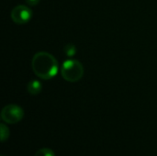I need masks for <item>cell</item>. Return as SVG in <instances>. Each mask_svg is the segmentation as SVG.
I'll return each mask as SVG.
<instances>
[{
	"mask_svg": "<svg viewBox=\"0 0 157 156\" xmlns=\"http://www.w3.org/2000/svg\"><path fill=\"white\" fill-rule=\"evenodd\" d=\"M31 67L34 74L39 78L50 80L57 74L59 64L57 60L51 53L39 51L32 58Z\"/></svg>",
	"mask_w": 157,
	"mask_h": 156,
	"instance_id": "1",
	"label": "cell"
},
{
	"mask_svg": "<svg viewBox=\"0 0 157 156\" xmlns=\"http://www.w3.org/2000/svg\"><path fill=\"white\" fill-rule=\"evenodd\" d=\"M61 74L65 81L70 83H76L84 75L83 64L77 60L69 59L63 62L61 67Z\"/></svg>",
	"mask_w": 157,
	"mask_h": 156,
	"instance_id": "2",
	"label": "cell"
},
{
	"mask_svg": "<svg viewBox=\"0 0 157 156\" xmlns=\"http://www.w3.org/2000/svg\"><path fill=\"white\" fill-rule=\"evenodd\" d=\"M24 117L23 109L15 104L6 106L1 111V119L7 124H15L19 122Z\"/></svg>",
	"mask_w": 157,
	"mask_h": 156,
	"instance_id": "3",
	"label": "cell"
},
{
	"mask_svg": "<svg viewBox=\"0 0 157 156\" xmlns=\"http://www.w3.org/2000/svg\"><path fill=\"white\" fill-rule=\"evenodd\" d=\"M32 17V11L26 6L18 5L15 6L11 11V18L17 24H26Z\"/></svg>",
	"mask_w": 157,
	"mask_h": 156,
	"instance_id": "4",
	"label": "cell"
},
{
	"mask_svg": "<svg viewBox=\"0 0 157 156\" xmlns=\"http://www.w3.org/2000/svg\"><path fill=\"white\" fill-rule=\"evenodd\" d=\"M27 90H28V92L30 95L37 96V95H39L41 92V90H42V85L38 80H32V81L29 82V84L27 86Z\"/></svg>",
	"mask_w": 157,
	"mask_h": 156,
	"instance_id": "5",
	"label": "cell"
},
{
	"mask_svg": "<svg viewBox=\"0 0 157 156\" xmlns=\"http://www.w3.org/2000/svg\"><path fill=\"white\" fill-rule=\"evenodd\" d=\"M0 136H1L0 139L2 143L6 142L9 137V129L4 123L0 124Z\"/></svg>",
	"mask_w": 157,
	"mask_h": 156,
	"instance_id": "6",
	"label": "cell"
},
{
	"mask_svg": "<svg viewBox=\"0 0 157 156\" xmlns=\"http://www.w3.org/2000/svg\"><path fill=\"white\" fill-rule=\"evenodd\" d=\"M63 51H64V53L68 56V57H72L74 55H75L76 53V48L74 44L72 43H68L64 46L63 48Z\"/></svg>",
	"mask_w": 157,
	"mask_h": 156,
	"instance_id": "7",
	"label": "cell"
},
{
	"mask_svg": "<svg viewBox=\"0 0 157 156\" xmlns=\"http://www.w3.org/2000/svg\"><path fill=\"white\" fill-rule=\"evenodd\" d=\"M34 156H55V154L52 150L49 148H42L39 150Z\"/></svg>",
	"mask_w": 157,
	"mask_h": 156,
	"instance_id": "8",
	"label": "cell"
},
{
	"mask_svg": "<svg viewBox=\"0 0 157 156\" xmlns=\"http://www.w3.org/2000/svg\"><path fill=\"white\" fill-rule=\"evenodd\" d=\"M26 2H27V4L28 5H29V6H36V5H38L39 4V2H40V0H26Z\"/></svg>",
	"mask_w": 157,
	"mask_h": 156,
	"instance_id": "9",
	"label": "cell"
},
{
	"mask_svg": "<svg viewBox=\"0 0 157 156\" xmlns=\"http://www.w3.org/2000/svg\"><path fill=\"white\" fill-rule=\"evenodd\" d=\"M1 156H5V155H1Z\"/></svg>",
	"mask_w": 157,
	"mask_h": 156,
	"instance_id": "10",
	"label": "cell"
}]
</instances>
